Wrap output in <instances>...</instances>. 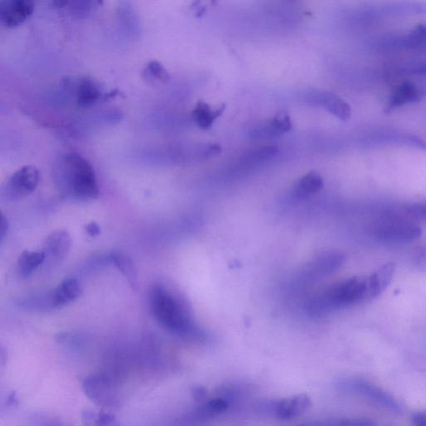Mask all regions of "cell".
Listing matches in <instances>:
<instances>
[{
	"label": "cell",
	"instance_id": "32",
	"mask_svg": "<svg viewBox=\"0 0 426 426\" xmlns=\"http://www.w3.org/2000/svg\"><path fill=\"white\" fill-rule=\"evenodd\" d=\"M300 426H325V424L322 422H318V421H312V422L305 423Z\"/></svg>",
	"mask_w": 426,
	"mask_h": 426
},
{
	"label": "cell",
	"instance_id": "6",
	"mask_svg": "<svg viewBox=\"0 0 426 426\" xmlns=\"http://www.w3.org/2000/svg\"><path fill=\"white\" fill-rule=\"evenodd\" d=\"M422 230L417 225L404 220H391L376 229L377 240L387 245H403L417 240Z\"/></svg>",
	"mask_w": 426,
	"mask_h": 426
},
{
	"label": "cell",
	"instance_id": "2",
	"mask_svg": "<svg viewBox=\"0 0 426 426\" xmlns=\"http://www.w3.org/2000/svg\"><path fill=\"white\" fill-rule=\"evenodd\" d=\"M148 300L152 315L167 331L188 341H204V332L196 324L179 296L164 286L155 284L151 287Z\"/></svg>",
	"mask_w": 426,
	"mask_h": 426
},
{
	"label": "cell",
	"instance_id": "24",
	"mask_svg": "<svg viewBox=\"0 0 426 426\" xmlns=\"http://www.w3.org/2000/svg\"><path fill=\"white\" fill-rule=\"evenodd\" d=\"M145 74L148 79H155L162 83L167 82L170 78L169 72L164 68V65L157 61H151L146 65Z\"/></svg>",
	"mask_w": 426,
	"mask_h": 426
},
{
	"label": "cell",
	"instance_id": "8",
	"mask_svg": "<svg viewBox=\"0 0 426 426\" xmlns=\"http://www.w3.org/2000/svg\"><path fill=\"white\" fill-rule=\"evenodd\" d=\"M35 4L30 0H11L0 7V23L7 28L21 26L35 12Z\"/></svg>",
	"mask_w": 426,
	"mask_h": 426
},
{
	"label": "cell",
	"instance_id": "12",
	"mask_svg": "<svg viewBox=\"0 0 426 426\" xmlns=\"http://www.w3.org/2000/svg\"><path fill=\"white\" fill-rule=\"evenodd\" d=\"M112 95L105 92L102 86L93 79L84 78L77 85V102L82 107L92 106Z\"/></svg>",
	"mask_w": 426,
	"mask_h": 426
},
{
	"label": "cell",
	"instance_id": "4",
	"mask_svg": "<svg viewBox=\"0 0 426 426\" xmlns=\"http://www.w3.org/2000/svg\"><path fill=\"white\" fill-rule=\"evenodd\" d=\"M40 175L35 167L23 166L14 172L2 186L0 197L4 203L18 202L33 193L40 184Z\"/></svg>",
	"mask_w": 426,
	"mask_h": 426
},
{
	"label": "cell",
	"instance_id": "23",
	"mask_svg": "<svg viewBox=\"0 0 426 426\" xmlns=\"http://www.w3.org/2000/svg\"><path fill=\"white\" fill-rule=\"evenodd\" d=\"M280 135L281 134L277 130L272 119L269 122L253 127L249 132V136L254 138V140H267V138H276Z\"/></svg>",
	"mask_w": 426,
	"mask_h": 426
},
{
	"label": "cell",
	"instance_id": "13",
	"mask_svg": "<svg viewBox=\"0 0 426 426\" xmlns=\"http://www.w3.org/2000/svg\"><path fill=\"white\" fill-rule=\"evenodd\" d=\"M310 400L308 396L300 395L288 400L275 402L270 405L272 414L280 420H291L304 413L310 408Z\"/></svg>",
	"mask_w": 426,
	"mask_h": 426
},
{
	"label": "cell",
	"instance_id": "11",
	"mask_svg": "<svg viewBox=\"0 0 426 426\" xmlns=\"http://www.w3.org/2000/svg\"><path fill=\"white\" fill-rule=\"evenodd\" d=\"M71 245L69 233L65 230H57L46 238L44 246L46 258L52 262H61L68 256Z\"/></svg>",
	"mask_w": 426,
	"mask_h": 426
},
{
	"label": "cell",
	"instance_id": "9",
	"mask_svg": "<svg viewBox=\"0 0 426 426\" xmlns=\"http://www.w3.org/2000/svg\"><path fill=\"white\" fill-rule=\"evenodd\" d=\"M424 94V91L418 85L410 81L401 83L391 94L386 104V112H391L406 104L417 102L423 98Z\"/></svg>",
	"mask_w": 426,
	"mask_h": 426
},
{
	"label": "cell",
	"instance_id": "31",
	"mask_svg": "<svg viewBox=\"0 0 426 426\" xmlns=\"http://www.w3.org/2000/svg\"><path fill=\"white\" fill-rule=\"evenodd\" d=\"M414 426H426V413H418L413 417Z\"/></svg>",
	"mask_w": 426,
	"mask_h": 426
},
{
	"label": "cell",
	"instance_id": "19",
	"mask_svg": "<svg viewBox=\"0 0 426 426\" xmlns=\"http://www.w3.org/2000/svg\"><path fill=\"white\" fill-rule=\"evenodd\" d=\"M344 387L360 392L361 394L370 397L371 399L377 401L378 403L386 405V408H391V410L398 408V405H397L393 399L391 398L385 392H382L381 390L376 388V387L368 385L365 382L356 381L350 383V384H347Z\"/></svg>",
	"mask_w": 426,
	"mask_h": 426
},
{
	"label": "cell",
	"instance_id": "17",
	"mask_svg": "<svg viewBox=\"0 0 426 426\" xmlns=\"http://www.w3.org/2000/svg\"><path fill=\"white\" fill-rule=\"evenodd\" d=\"M46 260L44 251H25L19 256L17 262V271L22 279H28Z\"/></svg>",
	"mask_w": 426,
	"mask_h": 426
},
{
	"label": "cell",
	"instance_id": "26",
	"mask_svg": "<svg viewBox=\"0 0 426 426\" xmlns=\"http://www.w3.org/2000/svg\"><path fill=\"white\" fill-rule=\"evenodd\" d=\"M272 122H274L277 130H279L281 134L288 133L291 128H293L291 118L289 115L286 113H277L274 118H272Z\"/></svg>",
	"mask_w": 426,
	"mask_h": 426
},
{
	"label": "cell",
	"instance_id": "33",
	"mask_svg": "<svg viewBox=\"0 0 426 426\" xmlns=\"http://www.w3.org/2000/svg\"><path fill=\"white\" fill-rule=\"evenodd\" d=\"M425 51H426V46H425Z\"/></svg>",
	"mask_w": 426,
	"mask_h": 426
},
{
	"label": "cell",
	"instance_id": "15",
	"mask_svg": "<svg viewBox=\"0 0 426 426\" xmlns=\"http://www.w3.org/2000/svg\"><path fill=\"white\" fill-rule=\"evenodd\" d=\"M315 101L342 121H347L352 117L350 105L335 94L320 93L317 95Z\"/></svg>",
	"mask_w": 426,
	"mask_h": 426
},
{
	"label": "cell",
	"instance_id": "20",
	"mask_svg": "<svg viewBox=\"0 0 426 426\" xmlns=\"http://www.w3.org/2000/svg\"><path fill=\"white\" fill-rule=\"evenodd\" d=\"M323 188V179L318 174L310 172L296 181L293 193L296 197L305 198L317 194Z\"/></svg>",
	"mask_w": 426,
	"mask_h": 426
},
{
	"label": "cell",
	"instance_id": "27",
	"mask_svg": "<svg viewBox=\"0 0 426 426\" xmlns=\"http://www.w3.org/2000/svg\"><path fill=\"white\" fill-rule=\"evenodd\" d=\"M405 212L415 219L426 220V203H413L405 207Z\"/></svg>",
	"mask_w": 426,
	"mask_h": 426
},
{
	"label": "cell",
	"instance_id": "7",
	"mask_svg": "<svg viewBox=\"0 0 426 426\" xmlns=\"http://www.w3.org/2000/svg\"><path fill=\"white\" fill-rule=\"evenodd\" d=\"M82 294V286L74 277H68L55 288L44 293L46 310L57 309L74 303Z\"/></svg>",
	"mask_w": 426,
	"mask_h": 426
},
{
	"label": "cell",
	"instance_id": "29",
	"mask_svg": "<svg viewBox=\"0 0 426 426\" xmlns=\"http://www.w3.org/2000/svg\"><path fill=\"white\" fill-rule=\"evenodd\" d=\"M86 232H88L89 235L91 237L99 236L100 232H101V229H100L99 225L96 223H91L85 227Z\"/></svg>",
	"mask_w": 426,
	"mask_h": 426
},
{
	"label": "cell",
	"instance_id": "1",
	"mask_svg": "<svg viewBox=\"0 0 426 426\" xmlns=\"http://www.w3.org/2000/svg\"><path fill=\"white\" fill-rule=\"evenodd\" d=\"M54 181L62 198L77 202L98 198L99 186L94 167L78 152H70L57 160Z\"/></svg>",
	"mask_w": 426,
	"mask_h": 426
},
{
	"label": "cell",
	"instance_id": "10",
	"mask_svg": "<svg viewBox=\"0 0 426 426\" xmlns=\"http://www.w3.org/2000/svg\"><path fill=\"white\" fill-rule=\"evenodd\" d=\"M395 271V263L388 262L370 276H366V301L374 300L382 294L393 279Z\"/></svg>",
	"mask_w": 426,
	"mask_h": 426
},
{
	"label": "cell",
	"instance_id": "18",
	"mask_svg": "<svg viewBox=\"0 0 426 426\" xmlns=\"http://www.w3.org/2000/svg\"><path fill=\"white\" fill-rule=\"evenodd\" d=\"M111 264L118 268L125 276L128 284L133 289H136L138 286V272L135 265L131 258L120 252H113L109 253Z\"/></svg>",
	"mask_w": 426,
	"mask_h": 426
},
{
	"label": "cell",
	"instance_id": "16",
	"mask_svg": "<svg viewBox=\"0 0 426 426\" xmlns=\"http://www.w3.org/2000/svg\"><path fill=\"white\" fill-rule=\"evenodd\" d=\"M226 106L223 104L222 106L213 109L207 103L199 101L191 112V117L200 128L209 129L212 128L214 122L221 116Z\"/></svg>",
	"mask_w": 426,
	"mask_h": 426
},
{
	"label": "cell",
	"instance_id": "5",
	"mask_svg": "<svg viewBox=\"0 0 426 426\" xmlns=\"http://www.w3.org/2000/svg\"><path fill=\"white\" fill-rule=\"evenodd\" d=\"M83 391L96 405L104 408L117 405L118 393L116 381L106 372L95 373L86 377L83 381Z\"/></svg>",
	"mask_w": 426,
	"mask_h": 426
},
{
	"label": "cell",
	"instance_id": "3",
	"mask_svg": "<svg viewBox=\"0 0 426 426\" xmlns=\"http://www.w3.org/2000/svg\"><path fill=\"white\" fill-rule=\"evenodd\" d=\"M363 301H366V276H353L314 296L308 304V310L310 314L319 315Z\"/></svg>",
	"mask_w": 426,
	"mask_h": 426
},
{
	"label": "cell",
	"instance_id": "30",
	"mask_svg": "<svg viewBox=\"0 0 426 426\" xmlns=\"http://www.w3.org/2000/svg\"><path fill=\"white\" fill-rule=\"evenodd\" d=\"M9 230V222L8 219L4 216L2 214L1 216V228H0V240L1 242L4 241V237H6V234Z\"/></svg>",
	"mask_w": 426,
	"mask_h": 426
},
{
	"label": "cell",
	"instance_id": "21",
	"mask_svg": "<svg viewBox=\"0 0 426 426\" xmlns=\"http://www.w3.org/2000/svg\"><path fill=\"white\" fill-rule=\"evenodd\" d=\"M82 418L84 426H122L113 414L105 410H85Z\"/></svg>",
	"mask_w": 426,
	"mask_h": 426
},
{
	"label": "cell",
	"instance_id": "25",
	"mask_svg": "<svg viewBox=\"0 0 426 426\" xmlns=\"http://www.w3.org/2000/svg\"><path fill=\"white\" fill-rule=\"evenodd\" d=\"M279 153V148L275 146H267L250 152L247 156V160L251 162H259L274 159Z\"/></svg>",
	"mask_w": 426,
	"mask_h": 426
},
{
	"label": "cell",
	"instance_id": "22",
	"mask_svg": "<svg viewBox=\"0 0 426 426\" xmlns=\"http://www.w3.org/2000/svg\"><path fill=\"white\" fill-rule=\"evenodd\" d=\"M229 408L228 400L220 398L211 400L201 405L199 408L194 411V416L198 419H208L213 417L219 414L227 411Z\"/></svg>",
	"mask_w": 426,
	"mask_h": 426
},
{
	"label": "cell",
	"instance_id": "14",
	"mask_svg": "<svg viewBox=\"0 0 426 426\" xmlns=\"http://www.w3.org/2000/svg\"><path fill=\"white\" fill-rule=\"evenodd\" d=\"M344 257L341 252H325L310 262L306 269V274L310 277H318L331 274L341 267L344 263Z\"/></svg>",
	"mask_w": 426,
	"mask_h": 426
},
{
	"label": "cell",
	"instance_id": "28",
	"mask_svg": "<svg viewBox=\"0 0 426 426\" xmlns=\"http://www.w3.org/2000/svg\"><path fill=\"white\" fill-rule=\"evenodd\" d=\"M325 426H373V422L368 419H350L334 421Z\"/></svg>",
	"mask_w": 426,
	"mask_h": 426
}]
</instances>
